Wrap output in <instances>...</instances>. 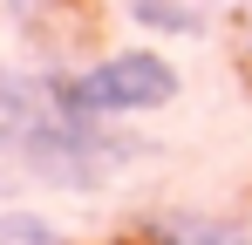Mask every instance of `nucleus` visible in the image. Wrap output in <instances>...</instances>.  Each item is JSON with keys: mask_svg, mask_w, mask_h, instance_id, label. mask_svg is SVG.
Instances as JSON below:
<instances>
[{"mask_svg": "<svg viewBox=\"0 0 252 245\" xmlns=\"http://www.w3.org/2000/svg\"><path fill=\"white\" fill-rule=\"evenodd\" d=\"M0 245H7V239H0Z\"/></svg>", "mask_w": 252, "mask_h": 245, "instance_id": "0eeeda50", "label": "nucleus"}, {"mask_svg": "<svg viewBox=\"0 0 252 245\" xmlns=\"http://www.w3.org/2000/svg\"><path fill=\"white\" fill-rule=\"evenodd\" d=\"M129 14H136V28H157V34H198L205 28V14L184 0H129Z\"/></svg>", "mask_w": 252, "mask_h": 245, "instance_id": "7ed1b4c3", "label": "nucleus"}, {"mask_svg": "<svg viewBox=\"0 0 252 245\" xmlns=\"http://www.w3.org/2000/svg\"><path fill=\"white\" fill-rule=\"evenodd\" d=\"M48 82V95L62 102V109H75V116H95V122H123V116H157L177 102V89L184 75L170 68V55L157 48H109V55H95L89 68H55Z\"/></svg>", "mask_w": 252, "mask_h": 245, "instance_id": "f257e3e1", "label": "nucleus"}, {"mask_svg": "<svg viewBox=\"0 0 252 245\" xmlns=\"http://www.w3.org/2000/svg\"><path fill=\"white\" fill-rule=\"evenodd\" d=\"M0 239L7 245H55V225L34 211H0Z\"/></svg>", "mask_w": 252, "mask_h": 245, "instance_id": "20e7f679", "label": "nucleus"}, {"mask_svg": "<svg viewBox=\"0 0 252 245\" xmlns=\"http://www.w3.org/2000/svg\"><path fill=\"white\" fill-rule=\"evenodd\" d=\"M232 68L246 75V89H252V0H239L232 7Z\"/></svg>", "mask_w": 252, "mask_h": 245, "instance_id": "39448f33", "label": "nucleus"}, {"mask_svg": "<svg viewBox=\"0 0 252 245\" xmlns=\"http://www.w3.org/2000/svg\"><path fill=\"white\" fill-rule=\"evenodd\" d=\"M129 239L136 245H252V225L225 218V211H157Z\"/></svg>", "mask_w": 252, "mask_h": 245, "instance_id": "f03ea898", "label": "nucleus"}, {"mask_svg": "<svg viewBox=\"0 0 252 245\" xmlns=\"http://www.w3.org/2000/svg\"><path fill=\"white\" fill-rule=\"evenodd\" d=\"M123 245H136V239H123Z\"/></svg>", "mask_w": 252, "mask_h": 245, "instance_id": "423d86ee", "label": "nucleus"}]
</instances>
